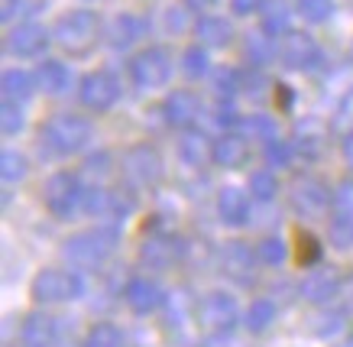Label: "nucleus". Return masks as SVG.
Wrapping results in <instances>:
<instances>
[{
  "instance_id": "obj_1",
  "label": "nucleus",
  "mask_w": 353,
  "mask_h": 347,
  "mask_svg": "<svg viewBox=\"0 0 353 347\" xmlns=\"http://www.w3.org/2000/svg\"><path fill=\"white\" fill-rule=\"evenodd\" d=\"M120 244V228L117 224H97V228L78 230L62 244V257L75 266L94 270L101 263H108L114 257V250Z\"/></svg>"
},
{
  "instance_id": "obj_2",
  "label": "nucleus",
  "mask_w": 353,
  "mask_h": 347,
  "mask_svg": "<svg viewBox=\"0 0 353 347\" xmlns=\"http://www.w3.org/2000/svg\"><path fill=\"white\" fill-rule=\"evenodd\" d=\"M94 137V127L91 120L81 117V114H72V110H62V114H52V117L43 123L39 130V140L49 152L55 156H75L91 143Z\"/></svg>"
},
{
  "instance_id": "obj_3",
  "label": "nucleus",
  "mask_w": 353,
  "mask_h": 347,
  "mask_svg": "<svg viewBox=\"0 0 353 347\" xmlns=\"http://www.w3.org/2000/svg\"><path fill=\"white\" fill-rule=\"evenodd\" d=\"M52 39L68 55H88L101 39V20L94 10H68L55 20Z\"/></svg>"
},
{
  "instance_id": "obj_4",
  "label": "nucleus",
  "mask_w": 353,
  "mask_h": 347,
  "mask_svg": "<svg viewBox=\"0 0 353 347\" xmlns=\"http://www.w3.org/2000/svg\"><path fill=\"white\" fill-rule=\"evenodd\" d=\"M30 295L36 305H59V302H75L85 295V279L75 270H43L36 272L30 286Z\"/></svg>"
},
{
  "instance_id": "obj_5",
  "label": "nucleus",
  "mask_w": 353,
  "mask_h": 347,
  "mask_svg": "<svg viewBox=\"0 0 353 347\" xmlns=\"http://www.w3.org/2000/svg\"><path fill=\"white\" fill-rule=\"evenodd\" d=\"M123 179L133 188H156L165 175V163H162V152L152 143H133L123 152Z\"/></svg>"
},
{
  "instance_id": "obj_6",
  "label": "nucleus",
  "mask_w": 353,
  "mask_h": 347,
  "mask_svg": "<svg viewBox=\"0 0 353 347\" xmlns=\"http://www.w3.org/2000/svg\"><path fill=\"white\" fill-rule=\"evenodd\" d=\"M43 198H46V208L55 221H68L81 208V198H85V185L78 179L75 172L68 169H59V172L49 175V182L43 188Z\"/></svg>"
},
{
  "instance_id": "obj_7",
  "label": "nucleus",
  "mask_w": 353,
  "mask_h": 347,
  "mask_svg": "<svg viewBox=\"0 0 353 347\" xmlns=\"http://www.w3.org/2000/svg\"><path fill=\"white\" fill-rule=\"evenodd\" d=\"M130 78L133 85L143 88V91H152V88H165L172 78V55L165 46H146L133 55L130 62Z\"/></svg>"
},
{
  "instance_id": "obj_8",
  "label": "nucleus",
  "mask_w": 353,
  "mask_h": 347,
  "mask_svg": "<svg viewBox=\"0 0 353 347\" xmlns=\"http://www.w3.org/2000/svg\"><path fill=\"white\" fill-rule=\"evenodd\" d=\"M78 101L81 108L94 110V114H108L114 104L120 101V81L114 72L108 68H94L78 81Z\"/></svg>"
},
{
  "instance_id": "obj_9",
  "label": "nucleus",
  "mask_w": 353,
  "mask_h": 347,
  "mask_svg": "<svg viewBox=\"0 0 353 347\" xmlns=\"http://www.w3.org/2000/svg\"><path fill=\"white\" fill-rule=\"evenodd\" d=\"M276 52H279V62L289 68V72H314L324 62L321 46L314 43V36H308L305 30L285 33Z\"/></svg>"
},
{
  "instance_id": "obj_10",
  "label": "nucleus",
  "mask_w": 353,
  "mask_h": 347,
  "mask_svg": "<svg viewBox=\"0 0 353 347\" xmlns=\"http://www.w3.org/2000/svg\"><path fill=\"white\" fill-rule=\"evenodd\" d=\"M49 43H52V33L32 20L20 23V26H10L7 36H3V49L13 59H39V55H46Z\"/></svg>"
},
{
  "instance_id": "obj_11",
  "label": "nucleus",
  "mask_w": 353,
  "mask_h": 347,
  "mask_svg": "<svg viewBox=\"0 0 353 347\" xmlns=\"http://www.w3.org/2000/svg\"><path fill=\"white\" fill-rule=\"evenodd\" d=\"M256 257L253 247L246 240H227L221 250V272L227 279H234L236 286H253L256 279Z\"/></svg>"
},
{
  "instance_id": "obj_12",
  "label": "nucleus",
  "mask_w": 353,
  "mask_h": 347,
  "mask_svg": "<svg viewBox=\"0 0 353 347\" xmlns=\"http://www.w3.org/2000/svg\"><path fill=\"white\" fill-rule=\"evenodd\" d=\"M185 257V240L175 234H150L139 244V263L150 270H172Z\"/></svg>"
},
{
  "instance_id": "obj_13",
  "label": "nucleus",
  "mask_w": 353,
  "mask_h": 347,
  "mask_svg": "<svg viewBox=\"0 0 353 347\" xmlns=\"http://www.w3.org/2000/svg\"><path fill=\"white\" fill-rule=\"evenodd\" d=\"M198 315H201V321L208 331L227 335V331L236 325V299L227 293H208L204 302L198 305Z\"/></svg>"
},
{
  "instance_id": "obj_14",
  "label": "nucleus",
  "mask_w": 353,
  "mask_h": 347,
  "mask_svg": "<svg viewBox=\"0 0 353 347\" xmlns=\"http://www.w3.org/2000/svg\"><path fill=\"white\" fill-rule=\"evenodd\" d=\"M162 114H165L169 127L188 130V127H194V120L201 117V98L194 91H188V88H175L162 101Z\"/></svg>"
},
{
  "instance_id": "obj_15",
  "label": "nucleus",
  "mask_w": 353,
  "mask_h": 347,
  "mask_svg": "<svg viewBox=\"0 0 353 347\" xmlns=\"http://www.w3.org/2000/svg\"><path fill=\"white\" fill-rule=\"evenodd\" d=\"M331 201H334L331 188H327L321 179H314V175H305V179H299V182H295V192H292V205H295V211H301V215H324Z\"/></svg>"
},
{
  "instance_id": "obj_16",
  "label": "nucleus",
  "mask_w": 353,
  "mask_h": 347,
  "mask_svg": "<svg viewBox=\"0 0 353 347\" xmlns=\"http://www.w3.org/2000/svg\"><path fill=\"white\" fill-rule=\"evenodd\" d=\"M123 302L137 315H150V312H156V308H162L165 293H162L159 282L150 279V276H133V279L123 286Z\"/></svg>"
},
{
  "instance_id": "obj_17",
  "label": "nucleus",
  "mask_w": 353,
  "mask_h": 347,
  "mask_svg": "<svg viewBox=\"0 0 353 347\" xmlns=\"http://www.w3.org/2000/svg\"><path fill=\"white\" fill-rule=\"evenodd\" d=\"M104 36H108V46L114 52H127V49H133V46L146 36V20L137 17V13H117V17L108 23Z\"/></svg>"
},
{
  "instance_id": "obj_18",
  "label": "nucleus",
  "mask_w": 353,
  "mask_h": 347,
  "mask_svg": "<svg viewBox=\"0 0 353 347\" xmlns=\"http://www.w3.org/2000/svg\"><path fill=\"white\" fill-rule=\"evenodd\" d=\"M179 159L192 169L214 163V140L198 127H188V130H182V140H179Z\"/></svg>"
},
{
  "instance_id": "obj_19",
  "label": "nucleus",
  "mask_w": 353,
  "mask_h": 347,
  "mask_svg": "<svg viewBox=\"0 0 353 347\" xmlns=\"http://www.w3.org/2000/svg\"><path fill=\"white\" fill-rule=\"evenodd\" d=\"M217 217L227 228H243L250 221V192L236 188V185H224L217 192Z\"/></svg>"
},
{
  "instance_id": "obj_20",
  "label": "nucleus",
  "mask_w": 353,
  "mask_h": 347,
  "mask_svg": "<svg viewBox=\"0 0 353 347\" xmlns=\"http://www.w3.org/2000/svg\"><path fill=\"white\" fill-rule=\"evenodd\" d=\"M246 163H250V143H246V137L236 130H224L214 140V166L234 172V169H243Z\"/></svg>"
},
{
  "instance_id": "obj_21",
  "label": "nucleus",
  "mask_w": 353,
  "mask_h": 347,
  "mask_svg": "<svg viewBox=\"0 0 353 347\" xmlns=\"http://www.w3.org/2000/svg\"><path fill=\"white\" fill-rule=\"evenodd\" d=\"M20 337L26 347H52L55 337H59V321L46 312H30L23 318Z\"/></svg>"
},
{
  "instance_id": "obj_22",
  "label": "nucleus",
  "mask_w": 353,
  "mask_h": 347,
  "mask_svg": "<svg viewBox=\"0 0 353 347\" xmlns=\"http://www.w3.org/2000/svg\"><path fill=\"white\" fill-rule=\"evenodd\" d=\"M194 36H198V43L208 46V49H227V46L234 43V26H230L227 17L204 13V17H198V23H194Z\"/></svg>"
},
{
  "instance_id": "obj_23",
  "label": "nucleus",
  "mask_w": 353,
  "mask_h": 347,
  "mask_svg": "<svg viewBox=\"0 0 353 347\" xmlns=\"http://www.w3.org/2000/svg\"><path fill=\"white\" fill-rule=\"evenodd\" d=\"M39 88V78L26 72V68H7L3 72V81H0V91L7 101H17V104H26V101L36 95Z\"/></svg>"
},
{
  "instance_id": "obj_24",
  "label": "nucleus",
  "mask_w": 353,
  "mask_h": 347,
  "mask_svg": "<svg viewBox=\"0 0 353 347\" xmlns=\"http://www.w3.org/2000/svg\"><path fill=\"white\" fill-rule=\"evenodd\" d=\"M36 78H39V88H43L46 95H52V98H59V95H65L72 88V68L65 66V62H59V59L39 62Z\"/></svg>"
},
{
  "instance_id": "obj_25",
  "label": "nucleus",
  "mask_w": 353,
  "mask_h": 347,
  "mask_svg": "<svg viewBox=\"0 0 353 347\" xmlns=\"http://www.w3.org/2000/svg\"><path fill=\"white\" fill-rule=\"evenodd\" d=\"M337 293H341V279L334 276V272L321 270V272H311L308 279L301 282V295L308 299V302L314 305H327L337 299Z\"/></svg>"
},
{
  "instance_id": "obj_26",
  "label": "nucleus",
  "mask_w": 353,
  "mask_h": 347,
  "mask_svg": "<svg viewBox=\"0 0 353 347\" xmlns=\"http://www.w3.org/2000/svg\"><path fill=\"white\" fill-rule=\"evenodd\" d=\"M259 30H263L269 39L292 33V10L285 3H266L263 13H259Z\"/></svg>"
},
{
  "instance_id": "obj_27",
  "label": "nucleus",
  "mask_w": 353,
  "mask_h": 347,
  "mask_svg": "<svg viewBox=\"0 0 353 347\" xmlns=\"http://www.w3.org/2000/svg\"><path fill=\"white\" fill-rule=\"evenodd\" d=\"M81 211H85L88 217H110V211H114V188H104V185L85 188Z\"/></svg>"
},
{
  "instance_id": "obj_28",
  "label": "nucleus",
  "mask_w": 353,
  "mask_h": 347,
  "mask_svg": "<svg viewBox=\"0 0 353 347\" xmlns=\"http://www.w3.org/2000/svg\"><path fill=\"white\" fill-rule=\"evenodd\" d=\"M182 75L192 78V81H198V78L211 75V59H208V46L194 43L188 46L182 52Z\"/></svg>"
},
{
  "instance_id": "obj_29",
  "label": "nucleus",
  "mask_w": 353,
  "mask_h": 347,
  "mask_svg": "<svg viewBox=\"0 0 353 347\" xmlns=\"http://www.w3.org/2000/svg\"><path fill=\"white\" fill-rule=\"evenodd\" d=\"M272 321H276V305L269 302V299H253V302H250V308H246V318H243L246 331L263 335Z\"/></svg>"
},
{
  "instance_id": "obj_30",
  "label": "nucleus",
  "mask_w": 353,
  "mask_h": 347,
  "mask_svg": "<svg viewBox=\"0 0 353 347\" xmlns=\"http://www.w3.org/2000/svg\"><path fill=\"white\" fill-rule=\"evenodd\" d=\"M85 347H127V337H123V331H120L117 325L97 321V325H91V331H88Z\"/></svg>"
},
{
  "instance_id": "obj_31",
  "label": "nucleus",
  "mask_w": 353,
  "mask_h": 347,
  "mask_svg": "<svg viewBox=\"0 0 353 347\" xmlns=\"http://www.w3.org/2000/svg\"><path fill=\"white\" fill-rule=\"evenodd\" d=\"M211 88H214V95L221 101H230L243 88V75L236 72V68H227V66H221V68H214L211 72Z\"/></svg>"
},
{
  "instance_id": "obj_32",
  "label": "nucleus",
  "mask_w": 353,
  "mask_h": 347,
  "mask_svg": "<svg viewBox=\"0 0 353 347\" xmlns=\"http://www.w3.org/2000/svg\"><path fill=\"white\" fill-rule=\"evenodd\" d=\"M321 253L324 250L314 234H308V230H299V234H295V263H299V266H305V270H308V266H318V263H321Z\"/></svg>"
},
{
  "instance_id": "obj_33",
  "label": "nucleus",
  "mask_w": 353,
  "mask_h": 347,
  "mask_svg": "<svg viewBox=\"0 0 353 347\" xmlns=\"http://www.w3.org/2000/svg\"><path fill=\"white\" fill-rule=\"evenodd\" d=\"M331 247L334 250H350L353 247V211H337L331 217Z\"/></svg>"
},
{
  "instance_id": "obj_34",
  "label": "nucleus",
  "mask_w": 353,
  "mask_h": 347,
  "mask_svg": "<svg viewBox=\"0 0 353 347\" xmlns=\"http://www.w3.org/2000/svg\"><path fill=\"white\" fill-rule=\"evenodd\" d=\"M334 0H295V13H299L305 23H314V26H321L334 17Z\"/></svg>"
},
{
  "instance_id": "obj_35",
  "label": "nucleus",
  "mask_w": 353,
  "mask_h": 347,
  "mask_svg": "<svg viewBox=\"0 0 353 347\" xmlns=\"http://www.w3.org/2000/svg\"><path fill=\"white\" fill-rule=\"evenodd\" d=\"M0 175H3L7 185L23 182V179L30 175V159L17 150H3V156H0Z\"/></svg>"
},
{
  "instance_id": "obj_36",
  "label": "nucleus",
  "mask_w": 353,
  "mask_h": 347,
  "mask_svg": "<svg viewBox=\"0 0 353 347\" xmlns=\"http://www.w3.org/2000/svg\"><path fill=\"white\" fill-rule=\"evenodd\" d=\"M246 188H250V195L256 198V201H272L279 192V179L272 175V169H256V172L250 175Z\"/></svg>"
},
{
  "instance_id": "obj_37",
  "label": "nucleus",
  "mask_w": 353,
  "mask_h": 347,
  "mask_svg": "<svg viewBox=\"0 0 353 347\" xmlns=\"http://www.w3.org/2000/svg\"><path fill=\"white\" fill-rule=\"evenodd\" d=\"M23 127H26V114H23V104H17V101H7V98H3V104H0V130H3V137H17Z\"/></svg>"
},
{
  "instance_id": "obj_38",
  "label": "nucleus",
  "mask_w": 353,
  "mask_h": 347,
  "mask_svg": "<svg viewBox=\"0 0 353 347\" xmlns=\"http://www.w3.org/2000/svg\"><path fill=\"white\" fill-rule=\"evenodd\" d=\"M263 156H266V163L272 166V169H289L292 159H295V146H292L289 140H279V137H272V140H266Z\"/></svg>"
},
{
  "instance_id": "obj_39",
  "label": "nucleus",
  "mask_w": 353,
  "mask_h": 347,
  "mask_svg": "<svg viewBox=\"0 0 353 347\" xmlns=\"http://www.w3.org/2000/svg\"><path fill=\"white\" fill-rule=\"evenodd\" d=\"M246 59H250V66H256L263 68L272 59V39H269L266 33H259V36H246Z\"/></svg>"
},
{
  "instance_id": "obj_40",
  "label": "nucleus",
  "mask_w": 353,
  "mask_h": 347,
  "mask_svg": "<svg viewBox=\"0 0 353 347\" xmlns=\"http://www.w3.org/2000/svg\"><path fill=\"white\" fill-rule=\"evenodd\" d=\"M259 260L266 263V266H282L285 263V257H289V250H285V244H282V237H266L263 244H259Z\"/></svg>"
},
{
  "instance_id": "obj_41",
  "label": "nucleus",
  "mask_w": 353,
  "mask_h": 347,
  "mask_svg": "<svg viewBox=\"0 0 353 347\" xmlns=\"http://www.w3.org/2000/svg\"><path fill=\"white\" fill-rule=\"evenodd\" d=\"M214 120H217V127H224V130H234V127H240V123H243L240 110H236L230 101H221V108H217Z\"/></svg>"
},
{
  "instance_id": "obj_42",
  "label": "nucleus",
  "mask_w": 353,
  "mask_h": 347,
  "mask_svg": "<svg viewBox=\"0 0 353 347\" xmlns=\"http://www.w3.org/2000/svg\"><path fill=\"white\" fill-rule=\"evenodd\" d=\"M334 205H337V211H353V179H347V182L337 185Z\"/></svg>"
},
{
  "instance_id": "obj_43",
  "label": "nucleus",
  "mask_w": 353,
  "mask_h": 347,
  "mask_svg": "<svg viewBox=\"0 0 353 347\" xmlns=\"http://www.w3.org/2000/svg\"><path fill=\"white\" fill-rule=\"evenodd\" d=\"M85 169L91 175H108L110 172V152H94V156H88Z\"/></svg>"
},
{
  "instance_id": "obj_44",
  "label": "nucleus",
  "mask_w": 353,
  "mask_h": 347,
  "mask_svg": "<svg viewBox=\"0 0 353 347\" xmlns=\"http://www.w3.org/2000/svg\"><path fill=\"white\" fill-rule=\"evenodd\" d=\"M23 7H26V0H0V17H3V23L17 20L23 13Z\"/></svg>"
},
{
  "instance_id": "obj_45",
  "label": "nucleus",
  "mask_w": 353,
  "mask_h": 347,
  "mask_svg": "<svg viewBox=\"0 0 353 347\" xmlns=\"http://www.w3.org/2000/svg\"><path fill=\"white\" fill-rule=\"evenodd\" d=\"M263 7V0H230V10L236 13V17H250L253 10H259Z\"/></svg>"
},
{
  "instance_id": "obj_46",
  "label": "nucleus",
  "mask_w": 353,
  "mask_h": 347,
  "mask_svg": "<svg viewBox=\"0 0 353 347\" xmlns=\"http://www.w3.org/2000/svg\"><path fill=\"white\" fill-rule=\"evenodd\" d=\"M292 101H295L292 88H289V85H276V104H279L282 110H285V114L292 110Z\"/></svg>"
},
{
  "instance_id": "obj_47",
  "label": "nucleus",
  "mask_w": 353,
  "mask_h": 347,
  "mask_svg": "<svg viewBox=\"0 0 353 347\" xmlns=\"http://www.w3.org/2000/svg\"><path fill=\"white\" fill-rule=\"evenodd\" d=\"M165 23H169V30H185V10H179V7H169V13H165Z\"/></svg>"
},
{
  "instance_id": "obj_48",
  "label": "nucleus",
  "mask_w": 353,
  "mask_h": 347,
  "mask_svg": "<svg viewBox=\"0 0 353 347\" xmlns=\"http://www.w3.org/2000/svg\"><path fill=\"white\" fill-rule=\"evenodd\" d=\"M341 156H343V163L353 169V130L343 137V143H341Z\"/></svg>"
},
{
  "instance_id": "obj_49",
  "label": "nucleus",
  "mask_w": 353,
  "mask_h": 347,
  "mask_svg": "<svg viewBox=\"0 0 353 347\" xmlns=\"http://www.w3.org/2000/svg\"><path fill=\"white\" fill-rule=\"evenodd\" d=\"M182 3L188 7V10H211L217 0H182Z\"/></svg>"
},
{
  "instance_id": "obj_50",
  "label": "nucleus",
  "mask_w": 353,
  "mask_h": 347,
  "mask_svg": "<svg viewBox=\"0 0 353 347\" xmlns=\"http://www.w3.org/2000/svg\"><path fill=\"white\" fill-rule=\"evenodd\" d=\"M341 347H353V341H350V344H341Z\"/></svg>"
}]
</instances>
